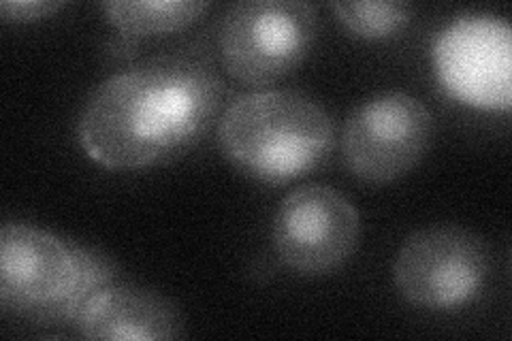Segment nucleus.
I'll return each mask as SVG.
<instances>
[{"instance_id": "1a4fd4ad", "label": "nucleus", "mask_w": 512, "mask_h": 341, "mask_svg": "<svg viewBox=\"0 0 512 341\" xmlns=\"http://www.w3.org/2000/svg\"><path fill=\"white\" fill-rule=\"evenodd\" d=\"M75 327L86 339L156 341L180 339L184 318L178 307L154 290L111 284L86 303Z\"/></svg>"}, {"instance_id": "9d476101", "label": "nucleus", "mask_w": 512, "mask_h": 341, "mask_svg": "<svg viewBox=\"0 0 512 341\" xmlns=\"http://www.w3.org/2000/svg\"><path fill=\"white\" fill-rule=\"evenodd\" d=\"M210 9L207 3L195 0H137V3H105L103 11L107 20L114 24L124 37H156L178 32L197 22Z\"/></svg>"}, {"instance_id": "f03ea898", "label": "nucleus", "mask_w": 512, "mask_h": 341, "mask_svg": "<svg viewBox=\"0 0 512 341\" xmlns=\"http://www.w3.org/2000/svg\"><path fill=\"white\" fill-rule=\"evenodd\" d=\"M116 269L105 256L28 224L0 231V305L43 324L75 322Z\"/></svg>"}, {"instance_id": "39448f33", "label": "nucleus", "mask_w": 512, "mask_h": 341, "mask_svg": "<svg viewBox=\"0 0 512 341\" xmlns=\"http://www.w3.org/2000/svg\"><path fill=\"white\" fill-rule=\"evenodd\" d=\"M491 269L487 243L461 226H436L410 235L393 265V280L408 303L423 310H457L483 292Z\"/></svg>"}, {"instance_id": "7ed1b4c3", "label": "nucleus", "mask_w": 512, "mask_h": 341, "mask_svg": "<svg viewBox=\"0 0 512 341\" xmlns=\"http://www.w3.org/2000/svg\"><path fill=\"white\" fill-rule=\"evenodd\" d=\"M218 141L237 169L284 184L331 154L335 131L329 113L306 94L269 90L246 94L224 111Z\"/></svg>"}, {"instance_id": "423d86ee", "label": "nucleus", "mask_w": 512, "mask_h": 341, "mask_svg": "<svg viewBox=\"0 0 512 341\" xmlns=\"http://www.w3.org/2000/svg\"><path fill=\"white\" fill-rule=\"evenodd\" d=\"M434 118L406 92H384L361 103L344 124L342 152L352 175L389 184L410 173L427 154Z\"/></svg>"}, {"instance_id": "20e7f679", "label": "nucleus", "mask_w": 512, "mask_h": 341, "mask_svg": "<svg viewBox=\"0 0 512 341\" xmlns=\"http://www.w3.org/2000/svg\"><path fill=\"white\" fill-rule=\"evenodd\" d=\"M318 9L299 0H248L229 9L220 28L227 73L246 86H269L291 75L316 41Z\"/></svg>"}, {"instance_id": "f257e3e1", "label": "nucleus", "mask_w": 512, "mask_h": 341, "mask_svg": "<svg viewBox=\"0 0 512 341\" xmlns=\"http://www.w3.org/2000/svg\"><path fill=\"white\" fill-rule=\"evenodd\" d=\"M220 99V79L207 64L156 58L105 79L82 111L77 137L105 169L160 167L210 131Z\"/></svg>"}, {"instance_id": "0eeeda50", "label": "nucleus", "mask_w": 512, "mask_h": 341, "mask_svg": "<svg viewBox=\"0 0 512 341\" xmlns=\"http://www.w3.org/2000/svg\"><path fill=\"white\" fill-rule=\"evenodd\" d=\"M271 239L286 267L301 275H327L359 248L361 216L342 192L308 184L282 199Z\"/></svg>"}, {"instance_id": "6e6552de", "label": "nucleus", "mask_w": 512, "mask_h": 341, "mask_svg": "<svg viewBox=\"0 0 512 341\" xmlns=\"http://www.w3.org/2000/svg\"><path fill=\"white\" fill-rule=\"evenodd\" d=\"M436 67L455 99L487 109L510 107V28L504 22L459 20L442 32Z\"/></svg>"}, {"instance_id": "9b49d317", "label": "nucleus", "mask_w": 512, "mask_h": 341, "mask_svg": "<svg viewBox=\"0 0 512 341\" xmlns=\"http://www.w3.org/2000/svg\"><path fill=\"white\" fill-rule=\"evenodd\" d=\"M331 9L350 32L363 39L395 35L414 13L408 3H333Z\"/></svg>"}, {"instance_id": "f8f14e48", "label": "nucleus", "mask_w": 512, "mask_h": 341, "mask_svg": "<svg viewBox=\"0 0 512 341\" xmlns=\"http://www.w3.org/2000/svg\"><path fill=\"white\" fill-rule=\"evenodd\" d=\"M62 7V3H50V0H5L0 3V13L7 24H26L43 20L47 15L56 13Z\"/></svg>"}]
</instances>
